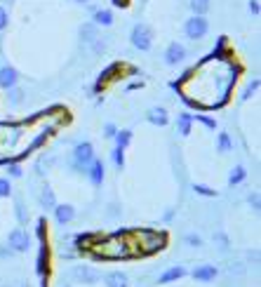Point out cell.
I'll return each instance as SVG.
<instances>
[{
	"label": "cell",
	"mask_w": 261,
	"mask_h": 287,
	"mask_svg": "<svg viewBox=\"0 0 261 287\" xmlns=\"http://www.w3.org/2000/svg\"><path fill=\"white\" fill-rule=\"evenodd\" d=\"M240 64L233 59L231 50L214 52L212 57H205L200 64L184 73V78L172 82V87L179 92L181 99L196 108H224L238 85L240 78Z\"/></svg>",
	"instance_id": "6da1fadb"
},
{
	"label": "cell",
	"mask_w": 261,
	"mask_h": 287,
	"mask_svg": "<svg viewBox=\"0 0 261 287\" xmlns=\"http://www.w3.org/2000/svg\"><path fill=\"white\" fill-rule=\"evenodd\" d=\"M59 106H52L50 111H43L33 118H24L19 123H0V165L7 162H21L26 155L38 151L50 137L68 123V111H59Z\"/></svg>",
	"instance_id": "7a4b0ae2"
},
{
	"label": "cell",
	"mask_w": 261,
	"mask_h": 287,
	"mask_svg": "<svg viewBox=\"0 0 261 287\" xmlns=\"http://www.w3.org/2000/svg\"><path fill=\"white\" fill-rule=\"evenodd\" d=\"M127 240H130V250L134 259L141 257H153L162 252L170 242L167 231H158V228H134V231H125Z\"/></svg>",
	"instance_id": "3957f363"
},
{
	"label": "cell",
	"mask_w": 261,
	"mask_h": 287,
	"mask_svg": "<svg viewBox=\"0 0 261 287\" xmlns=\"http://www.w3.org/2000/svg\"><path fill=\"white\" fill-rule=\"evenodd\" d=\"M36 273L40 283H50V242H47V221L38 219V261Z\"/></svg>",
	"instance_id": "277c9868"
},
{
	"label": "cell",
	"mask_w": 261,
	"mask_h": 287,
	"mask_svg": "<svg viewBox=\"0 0 261 287\" xmlns=\"http://www.w3.org/2000/svg\"><path fill=\"white\" fill-rule=\"evenodd\" d=\"M94 158H97V155H94V146H92L90 142H80V144H75V148H73V158H71V162H68V167L85 174Z\"/></svg>",
	"instance_id": "5b68a950"
},
{
	"label": "cell",
	"mask_w": 261,
	"mask_h": 287,
	"mask_svg": "<svg viewBox=\"0 0 261 287\" xmlns=\"http://www.w3.org/2000/svg\"><path fill=\"white\" fill-rule=\"evenodd\" d=\"M130 40H132V47L134 50H141V52H148L153 47V28L148 24H136L130 33Z\"/></svg>",
	"instance_id": "8992f818"
},
{
	"label": "cell",
	"mask_w": 261,
	"mask_h": 287,
	"mask_svg": "<svg viewBox=\"0 0 261 287\" xmlns=\"http://www.w3.org/2000/svg\"><path fill=\"white\" fill-rule=\"evenodd\" d=\"M184 33H186L189 40H202L209 33V21L205 17H200V14H193L191 19H186Z\"/></svg>",
	"instance_id": "52a82bcc"
},
{
	"label": "cell",
	"mask_w": 261,
	"mask_h": 287,
	"mask_svg": "<svg viewBox=\"0 0 261 287\" xmlns=\"http://www.w3.org/2000/svg\"><path fill=\"white\" fill-rule=\"evenodd\" d=\"M7 242H9V247L14 252H19V254H26V252L31 250V245H33L26 228H12L7 235Z\"/></svg>",
	"instance_id": "ba28073f"
},
{
	"label": "cell",
	"mask_w": 261,
	"mask_h": 287,
	"mask_svg": "<svg viewBox=\"0 0 261 287\" xmlns=\"http://www.w3.org/2000/svg\"><path fill=\"white\" fill-rule=\"evenodd\" d=\"M125 69H127V64H125V62H116V64H111V66H106V69H104V71L99 73V78H97V85L92 87V92H101V90H104V87L108 85V82L116 80L118 73L125 71Z\"/></svg>",
	"instance_id": "9c48e42d"
},
{
	"label": "cell",
	"mask_w": 261,
	"mask_h": 287,
	"mask_svg": "<svg viewBox=\"0 0 261 287\" xmlns=\"http://www.w3.org/2000/svg\"><path fill=\"white\" fill-rule=\"evenodd\" d=\"M73 278L80 280L82 285H97V283H101L104 273L97 269H92V266H78V269L73 271Z\"/></svg>",
	"instance_id": "30bf717a"
},
{
	"label": "cell",
	"mask_w": 261,
	"mask_h": 287,
	"mask_svg": "<svg viewBox=\"0 0 261 287\" xmlns=\"http://www.w3.org/2000/svg\"><path fill=\"white\" fill-rule=\"evenodd\" d=\"M17 85H19V71L17 69L9 66V64L0 66V87H2V90H9V87H17Z\"/></svg>",
	"instance_id": "8fae6325"
},
{
	"label": "cell",
	"mask_w": 261,
	"mask_h": 287,
	"mask_svg": "<svg viewBox=\"0 0 261 287\" xmlns=\"http://www.w3.org/2000/svg\"><path fill=\"white\" fill-rule=\"evenodd\" d=\"M184 59H186V47L181 45V43H172V45L165 50V64H167V66H179Z\"/></svg>",
	"instance_id": "7c38bea8"
},
{
	"label": "cell",
	"mask_w": 261,
	"mask_h": 287,
	"mask_svg": "<svg viewBox=\"0 0 261 287\" xmlns=\"http://www.w3.org/2000/svg\"><path fill=\"white\" fill-rule=\"evenodd\" d=\"M87 179L92 181V186H97L99 189L101 184H104V162L99 160V158H94V160L90 162V167H87Z\"/></svg>",
	"instance_id": "4fadbf2b"
},
{
	"label": "cell",
	"mask_w": 261,
	"mask_h": 287,
	"mask_svg": "<svg viewBox=\"0 0 261 287\" xmlns=\"http://www.w3.org/2000/svg\"><path fill=\"white\" fill-rule=\"evenodd\" d=\"M54 216H57V224H62V226H66V224H71L73 219H75V210H73V205H54Z\"/></svg>",
	"instance_id": "5bb4252c"
},
{
	"label": "cell",
	"mask_w": 261,
	"mask_h": 287,
	"mask_svg": "<svg viewBox=\"0 0 261 287\" xmlns=\"http://www.w3.org/2000/svg\"><path fill=\"white\" fill-rule=\"evenodd\" d=\"M216 276H219V269L212 266V264L198 266V269L193 271V278L198 280V283H212V280H216Z\"/></svg>",
	"instance_id": "9a60e30c"
},
{
	"label": "cell",
	"mask_w": 261,
	"mask_h": 287,
	"mask_svg": "<svg viewBox=\"0 0 261 287\" xmlns=\"http://www.w3.org/2000/svg\"><path fill=\"white\" fill-rule=\"evenodd\" d=\"M146 118H148V123H153V125H158V127H165L167 123H170V116H167V111H165L162 106L148 108Z\"/></svg>",
	"instance_id": "2e32d148"
},
{
	"label": "cell",
	"mask_w": 261,
	"mask_h": 287,
	"mask_svg": "<svg viewBox=\"0 0 261 287\" xmlns=\"http://www.w3.org/2000/svg\"><path fill=\"white\" fill-rule=\"evenodd\" d=\"M80 38H82V43H87L90 45L92 40H97L99 38V26L94 24V21H85L80 26Z\"/></svg>",
	"instance_id": "e0dca14e"
},
{
	"label": "cell",
	"mask_w": 261,
	"mask_h": 287,
	"mask_svg": "<svg viewBox=\"0 0 261 287\" xmlns=\"http://www.w3.org/2000/svg\"><path fill=\"white\" fill-rule=\"evenodd\" d=\"M104 283H106V287H127V276L123 273V271H113V273H106L104 276Z\"/></svg>",
	"instance_id": "ac0fdd59"
},
{
	"label": "cell",
	"mask_w": 261,
	"mask_h": 287,
	"mask_svg": "<svg viewBox=\"0 0 261 287\" xmlns=\"http://www.w3.org/2000/svg\"><path fill=\"white\" fill-rule=\"evenodd\" d=\"M186 276V269L184 266H172L170 271H165L160 276V285H167V283H174V280H181Z\"/></svg>",
	"instance_id": "d6986e66"
},
{
	"label": "cell",
	"mask_w": 261,
	"mask_h": 287,
	"mask_svg": "<svg viewBox=\"0 0 261 287\" xmlns=\"http://www.w3.org/2000/svg\"><path fill=\"white\" fill-rule=\"evenodd\" d=\"M191 127H193V113H181V116L177 118V132H179L181 137H189Z\"/></svg>",
	"instance_id": "ffe728a7"
},
{
	"label": "cell",
	"mask_w": 261,
	"mask_h": 287,
	"mask_svg": "<svg viewBox=\"0 0 261 287\" xmlns=\"http://www.w3.org/2000/svg\"><path fill=\"white\" fill-rule=\"evenodd\" d=\"M231 148H233V142H231L228 132H219V137H216V153L226 155V153H231Z\"/></svg>",
	"instance_id": "44dd1931"
},
{
	"label": "cell",
	"mask_w": 261,
	"mask_h": 287,
	"mask_svg": "<svg viewBox=\"0 0 261 287\" xmlns=\"http://www.w3.org/2000/svg\"><path fill=\"white\" fill-rule=\"evenodd\" d=\"M54 205H57L54 191L50 189V186H45V189L40 191V207H43V210H54Z\"/></svg>",
	"instance_id": "7402d4cb"
},
{
	"label": "cell",
	"mask_w": 261,
	"mask_h": 287,
	"mask_svg": "<svg viewBox=\"0 0 261 287\" xmlns=\"http://www.w3.org/2000/svg\"><path fill=\"white\" fill-rule=\"evenodd\" d=\"M94 24L97 26H111L113 24V12L111 9H94Z\"/></svg>",
	"instance_id": "603a6c76"
},
{
	"label": "cell",
	"mask_w": 261,
	"mask_h": 287,
	"mask_svg": "<svg viewBox=\"0 0 261 287\" xmlns=\"http://www.w3.org/2000/svg\"><path fill=\"white\" fill-rule=\"evenodd\" d=\"M245 177H247V172H245L243 165H235L231 174H228V186H238V184H243Z\"/></svg>",
	"instance_id": "cb8c5ba5"
},
{
	"label": "cell",
	"mask_w": 261,
	"mask_h": 287,
	"mask_svg": "<svg viewBox=\"0 0 261 287\" xmlns=\"http://www.w3.org/2000/svg\"><path fill=\"white\" fill-rule=\"evenodd\" d=\"M116 146L118 148H127L130 144H132V132L130 130H120V132H116Z\"/></svg>",
	"instance_id": "d4e9b609"
},
{
	"label": "cell",
	"mask_w": 261,
	"mask_h": 287,
	"mask_svg": "<svg viewBox=\"0 0 261 287\" xmlns=\"http://www.w3.org/2000/svg\"><path fill=\"white\" fill-rule=\"evenodd\" d=\"M189 5L193 9V14H200V17H205L209 12V0H191Z\"/></svg>",
	"instance_id": "484cf974"
},
{
	"label": "cell",
	"mask_w": 261,
	"mask_h": 287,
	"mask_svg": "<svg viewBox=\"0 0 261 287\" xmlns=\"http://www.w3.org/2000/svg\"><path fill=\"white\" fill-rule=\"evenodd\" d=\"M21 99H24V92L19 90V87H9L7 90V101L12 104V106H19Z\"/></svg>",
	"instance_id": "4316f807"
},
{
	"label": "cell",
	"mask_w": 261,
	"mask_h": 287,
	"mask_svg": "<svg viewBox=\"0 0 261 287\" xmlns=\"http://www.w3.org/2000/svg\"><path fill=\"white\" fill-rule=\"evenodd\" d=\"M259 85H261L259 78H254V80L250 82L247 87H245V92H243V97H240V99H243V101H247V99H252V94H257V90H259Z\"/></svg>",
	"instance_id": "83f0119b"
},
{
	"label": "cell",
	"mask_w": 261,
	"mask_h": 287,
	"mask_svg": "<svg viewBox=\"0 0 261 287\" xmlns=\"http://www.w3.org/2000/svg\"><path fill=\"white\" fill-rule=\"evenodd\" d=\"M111 155H113V162H116L118 170H123V167H125V148H118V146H116Z\"/></svg>",
	"instance_id": "f1b7e54d"
},
{
	"label": "cell",
	"mask_w": 261,
	"mask_h": 287,
	"mask_svg": "<svg viewBox=\"0 0 261 287\" xmlns=\"http://www.w3.org/2000/svg\"><path fill=\"white\" fill-rule=\"evenodd\" d=\"M193 191H196L198 196H205V198H216V196H219L214 189H209V186H205V184H196Z\"/></svg>",
	"instance_id": "f546056e"
},
{
	"label": "cell",
	"mask_w": 261,
	"mask_h": 287,
	"mask_svg": "<svg viewBox=\"0 0 261 287\" xmlns=\"http://www.w3.org/2000/svg\"><path fill=\"white\" fill-rule=\"evenodd\" d=\"M7 174L12 179H21V177H24V170H21L19 162H7Z\"/></svg>",
	"instance_id": "4dcf8cb0"
},
{
	"label": "cell",
	"mask_w": 261,
	"mask_h": 287,
	"mask_svg": "<svg viewBox=\"0 0 261 287\" xmlns=\"http://www.w3.org/2000/svg\"><path fill=\"white\" fill-rule=\"evenodd\" d=\"M90 45H92V52H94V54H104V52H106V38L99 36L97 40H92Z\"/></svg>",
	"instance_id": "1f68e13d"
},
{
	"label": "cell",
	"mask_w": 261,
	"mask_h": 287,
	"mask_svg": "<svg viewBox=\"0 0 261 287\" xmlns=\"http://www.w3.org/2000/svg\"><path fill=\"white\" fill-rule=\"evenodd\" d=\"M12 196V184L7 177H0V198H9Z\"/></svg>",
	"instance_id": "d6a6232c"
},
{
	"label": "cell",
	"mask_w": 261,
	"mask_h": 287,
	"mask_svg": "<svg viewBox=\"0 0 261 287\" xmlns=\"http://www.w3.org/2000/svg\"><path fill=\"white\" fill-rule=\"evenodd\" d=\"M17 219H19V224H21V226L28 224V215H26V210H24V203H21V198H17Z\"/></svg>",
	"instance_id": "836d02e7"
},
{
	"label": "cell",
	"mask_w": 261,
	"mask_h": 287,
	"mask_svg": "<svg viewBox=\"0 0 261 287\" xmlns=\"http://www.w3.org/2000/svg\"><path fill=\"white\" fill-rule=\"evenodd\" d=\"M202 123L205 127H209V130H216V120H212V118H207V116H193V123Z\"/></svg>",
	"instance_id": "e575fe53"
},
{
	"label": "cell",
	"mask_w": 261,
	"mask_h": 287,
	"mask_svg": "<svg viewBox=\"0 0 261 287\" xmlns=\"http://www.w3.org/2000/svg\"><path fill=\"white\" fill-rule=\"evenodd\" d=\"M186 242H189L191 247H202V238L198 233H189L186 235Z\"/></svg>",
	"instance_id": "d590c367"
},
{
	"label": "cell",
	"mask_w": 261,
	"mask_h": 287,
	"mask_svg": "<svg viewBox=\"0 0 261 287\" xmlns=\"http://www.w3.org/2000/svg\"><path fill=\"white\" fill-rule=\"evenodd\" d=\"M7 24H9V14H7V9L0 5V31H5V28H7Z\"/></svg>",
	"instance_id": "8d00e7d4"
},
{
	"label": "cell",
	"mask_w": 261,
	"mask_h": 287,
	"mask_svg": "<svg viewBox=\"0 0 261 287\" xmlns=\"http://www.w3.org/2000/svg\"><path fill=\"white\" fill-rule=\"evenodd\" d=\"M116 132H118V127L113 125V123H106V125H104V137H106V139H113Z\"/></svg>",
	"instance_id": "74e56055"
},
{
	"label": "cell",
	"mask_w": 261,
	"mask_h": 287,
	"mask_svg": "<svg viewBox=\"0 0 261 287\" xmlns=\"http://www.w3.org/2000/svg\"><path fill=\"white\" fill-rule=\"evenodd\" d=\"M214 240L221 242V250H228V238L224 233H214Z\"/></svg>",
	"instance_id": "f35d334b"
},
{
	"label": "cell",
	"mask_w": 261,
	"mask_h": 287,
	"mask_svg": "<svg viewBox=\"0 0 261 287\" xmlns=\"http://www.w3.org/2000/svg\"><path fill=\"white\" fill-rule=\"evenodd\" d=\"M250 12L254 17H259V0H250Z\"/></svg>",
	"instance_id": "ab89813d"
},
{
	"label": "cell",
	"mask_w": 261,
	"mask_h": 287,
	"mask_svg": "<svg viewBox=\"0 0 261 287\" xmlns=\"http://www.w3.org/2000/svg\"><path fill=\"white\" fill-rule=\"evenodd\" d=\"M111 2H113V7H127V5H130V0H111Z\"/></svg>",
	"instance_id": "60d3db41"
},
{
	"label": "cell",
	"mask_w": 261,
	"mask_h": 287,
	"mask_svg": "<svg viewBox=\"0 0 261 287\" xmlns=\"http://www.w3.org/2000/svg\"><path fill=\"white\" fill-rule=\"evenodd\" d=\"M250 205H252L254 210H259V196H257V193H252V196H250Z\"/></svg>",
	"instance_id": "b9f144b4"
},
{
	"label": "cell",
	"mask_w": 261,
	"mask_h": 287,
	"mask_svg": "<svg viewBox=\"0 0 261 287\" xmlns=\"http://www.w3.org/2000/svg\"><path fill=\"white\" fill-rule=\"evenodd\" d=\"M139 87H144V82H141V80L132 82V85H127V90H139Z\"/></svg>",
	"instance_id": "7bdbcfd3"
},
{
	"label": "cell",
	"mask_w": 261,
	"mask_h": 287,
	"mask_svg": "<svg viewBox=\"0 0 261 287\" xmlns=\"http://www.w3.org/2000/svg\"><path fill=\"white\" fill-rule=\"evenodd\" d=\"M78 2H82V5H87V2H90V0H78Z\"/></svg>",
	"instance_id": "ee69618b"
},
{
	"label": "cell",
	"mask_w": 261,
	"mask_h": 287,
	"mask_svg": "<svg viewBox=\"0 0 261 287\" xmlns=\"http://www.w3.org/2000/svg\"><path fill=\"white\" fill-rule=\"evenodd\" d=\"M66 287H68V285H66Z\"/></svg>",
	"instance_id": "f6af8a7d"
}]
</instances>
